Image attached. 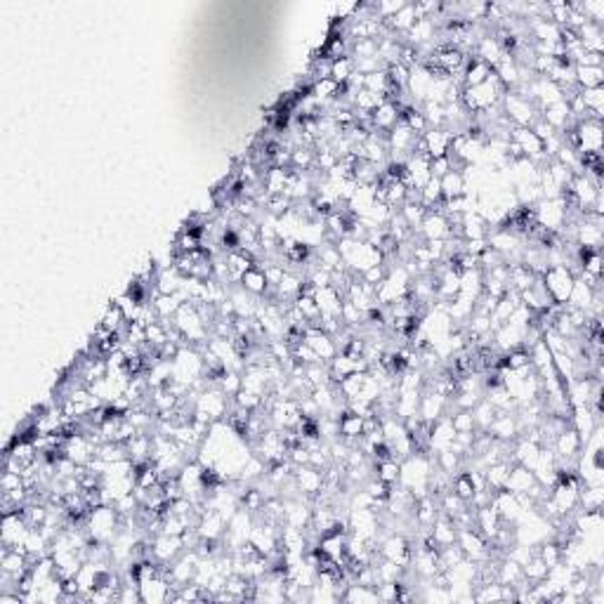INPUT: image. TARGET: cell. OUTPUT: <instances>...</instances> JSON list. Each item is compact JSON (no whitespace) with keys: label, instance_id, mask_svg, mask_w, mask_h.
<instances>
[{"label":"cell","instance_id":"1","mask_svg":"<svg viewBox=\"0 0 604 604\" xmlns=\"http://www.w3.org/2000/svg\"><path fill=\"white\" fill-rule=\"evenodd\" d=\"M500 109H503V114L510 119L514 128H532V123L541 116V109L532 99L514 90L505 92L503 102H500Z\"/></svg>","mask_w":604,"mask_h":604},{"label":"cell","instance_id":"2","mask_svg":"<svg viewBox=\"0 0 604 604\" xmlns=\"http://www.w3.org/2000/svg\"><path fill=\"white\" fill-rule=\"evenodd\" d=\"M541 279H543L545 291L550 293L552 302H555V305H566V300H569V296H571L573 281H576L571 271L559 264V267H548V269H545L541 274Z\"/></svg>","mask_w":604,"mask_h":604},{"label":"cell","instance_id":"3","mask_svg":"<svg viewBox=\"0 0 604 604\" xmlns=\"http://www.w3.org/2000/svg\"><path fill=\"white\" fill-rule=\"evenodd\" d=\"M455 543L460 545V550L465 552V557L473 559V562H477V564L484 562V559H489V541H486L477 529H460L458 541Z\"/></svg>","mask_w":604,"mask_h":604},{"label":"cell","instance_id":"4","mask_svg":"<svg viewBox=\"0 0 604 604\" xmlns=\"http://www.w3.org/2000/svg\"><path fill=\"white\" fill-rule=\"evenodd\" d=\"M305 343L316 352V357H319L323 364H330L338 355H340V352H338V345H335V338L323 333L321 328H307L305 330Z\"/></svg>","mask_w":604,"mask_h":604},{"label":"cell","instance_id":"5","mask_svg":"<svg viewBox=\"0 0 604 604\" xmlns=\"http://www.w3.org/2000/svg\"><path fill=\"white\" fill-rule=\"evenodd\" d=\"M380 557L406 566V564H411V557H414V548H411V543L404 539V536L392 534L380 543Z\"/></svg>","mask_w":604,"mask_h":604},{"label":"cell","instance_id":"6","mask_svg":"<svg viewBox=\"0 0 604 604\" xmlns=\"http://www.w3.org/2000/svg\"><path fill=\"white\" fill-rule=\"evenodd\" d=\"M418 232L423 234L425 241H446L448 237H451V222H448V217L444 215V212L430 210L425 215Z\"/></svg>","mask_w":604,"mask_h":604},{"label":"cell","instance_id":"7","mask_svg":"<svg viewBox=\"0 0 604 604\" xmlns=\"http://www.w3.org/2000/svg\"><path fill=\"white\" fill-rule=\"evenodd\" d=\"M293 477H296L298 491L305 493L307 498H316L323 491V473L321 470H316L312 465H302V468H296V475Z\"/></svg>","mask_w":604,"mask_h":604},{"label":"cell","instance_id":"8","mask_svg":"<svg viewBox=\"0 0 604 604\" xmlns=\"http://www.w3.org/2000/svg\"><path fill=\"white\" fill-rule=\"evenodd\" d=\"M451 139H453V135L448 130L432 128L423 135V149L430 158L448 156V151H451Z\"/></svg>","mask_w":604,"mask_h":604},{"label":"cell","instance_id":"9","mask_svg":"<svg viewBox=\"0 0 604 604\" xmlns=\"http://www.w3.org/2000/svg\"><path fill=\"white\" fill-rule=\"evenodd\" d=\"M371 119H373V130L387 132V135H389V132L397 128V123L401 121V112H399V107H397V104H392V102L385 99L371 114Z\"/></svg>","mask_w":604,"mask_h":604},{"label":"cell","instance_id":"10","mask_svg":"<svg viewBox=\"0 0 604 604\" xmlns=\"http://www.w3.org/2000/svg\"><path fill=\"white\" fill-rule=\"evenodd\" d=\"M534 484H536L534 470H529L524 465H519V463H514V465L510 468V475H507L505 491H510V493L517 496V493H527Z\"/></svg>","mask_w":604,"mask_h":604},{"label":"cell","instance_id":"11","mask_svg":"<svg viewBox=\"0 0 604 604\" xmlns=\"http://www.w3.org/2000/svg\"><path fill=\"white\" fill-rule=\"evenodd\" d=\"M489 432H491V437L498 441H514L519 434V423H517V418H514V414H498L496 421L491 423Z\"/></svg>","mask_w":604,"mask_h":604},{"label":"cell","instance_id":"12","mask_svg":"<svg viewBox=\"0 0 604 604\" xmlns=\"http://www.w3.org/2000/svg\"><path fill=\"white\" fill-rule=\"evenodd\" d=\"M314 300H316V305H319L321 314H326V316H340L345 296H340V293H338L333 286H328V288H316Z\"/></svg>","mask_w":604,"mask_h":604},{"label":"cell","instance_id":"13","mask_svg":"<svg viewBox=\"0 0 604 604\" xmlns=\"http://www.w3.org/2000/svg\"><path fill=\"white\" fill-rule=\"evenodd\" d=\"M182 302H184V298L180 296V293H175V296H161V293H156L151 300V307H153V312H156L158 321H168L178 314Z\"/></svg>","mask_w":604,"mask_h":604},{"label":"cell","instance_id":"14","mask_svg":"<svg viewBox=\"0 0 604 604\" xmlns=\"http://www.w3.org/2000/svg\"><path fill=\"white\" fill-rule=\"evenodd\" d=\"M239 286L246 293H250V296H255V298H262L264 296V291H267V276H264V269L262 267H250L246 274L241 276V281H239Z\"/></svg>","mask_w":604,"mask_h":604},{"label":"cell","instance_id":"15","mask_svg":"<svg viewBox=\"0 0 604 604\" xmlns=\"http://www.w3.org/2000/svg\"><path fill=\"white\" fill-rule=\"evenodd\" d=\"M510 463H493L484 470V477H486V489L491 493H498V491H505V484H507V475H510Z\"/></svg>","mask_w":604,"mask_h":604},{"label":"cell","instance_id":"16","mask_svg":"<svg viewBox=\"0 0 604 604\" xmlns=\"http://www.w3.org/2000/svg\"><path fill=\"white\" fill-rule=\"evenodd\" d=\"M465 173H458V171H451L441 178V196L444 201H451V198H458V196H465Z\"/></svg>","mask_w":604,"mask_h":604},{"label":"cell","instance_id":"17","mask_svg":"<svg viewBox=\"0 0 604 604\" xmlns=\"http://www.w3.org/2000/svg\"><path fill=\"white\" fill-rule=\"evenodd\" d=\"M573 76H576V85L581 90H590V87H602L604 69L602 66H576Z\"/></svg>","mask_w":604,"mask_h":604},{"label":"cell","instance_id":"18","mask_svg":"<svg viewBox=\"0 0 604 604\" xmlns=\"http://www.w3.org/2000/svg\"><path fill=\"white\" fill-rule=\"evenodd\" d=\"M602 500H604L602 486H583V484H581V491H578V510L595 512V510H600V507H602Z\"/></svg>","mask_w":604,"mask_h":604},{"label":"cell","instance_id":"19","mask_svg":"<svg viewBox=\"0 0 604 604\" xmlns=\"http://www.w3.org/2000/svg\"><path fill=\"white\" fill-rule=\"evenodd\" d=\"M548 571H550V566L545 564L543 559L536 555V552H534V557L529 559L524 566H522V576H524L532 586H539L541 581L548 578Z\"/></svg>","mask_w":604,"mask_h":604},{"label":"cell","instance_id":"20","mask_svg":"<svg viewBox=\"0 0 604 604\" xmlns=\"http://www.w3.org/2000/svg\"><path fill=\"white\" fill-rule=\"evenodd\" d=\"M375 465V477H378L380 482H385L389 486L399 484V475H401V463L397 460H382V463H373Z\"/></svg>","mask_w":604,"mask_h":604},{"label":"cell","instance_id":"21","mask_svg":"<svg viewBox=\"0 0 604 604\" xmlns=\"http://www.w3.org/2000/svg\"><path fill=\"white\" fill-rule=\"evenodd\" d=\"M473 416H475V425H477V430H489L491 423L496 421L498 411H496V406H493V404H491L489 399H482V401L477 404V406L473 409Z\"/></svg>","mask_w":604,"mask_h":604},{"label":"cell","instance_id":"22","mask_svg":"<svg viewBox=\"0 0 604 604\" xmlns=\"http://www.w3.org/2000/svg\"><path fill=\"white\" fill-rule=\"evenodd\" d=\"M382 102H385V97H382V95H375L371 90H359L355 95V109L362 114H373Z\"/></svg>","mask_w":604,"mask_h":604},{"label":"cell","instance_id":"23","mask_svg":"<svg viewBox=\"0 0 604 604\" xmlns=\"http://www.w3.org/2000/svg\"><path fill=\"white\" fill-rule=\"evenodd\" d=\"M352 73H355V62H352V57H343V60H335L333 66H330V78H333L338 85H345V83H347V80L352 78Z\"/></svg>","mask_w":604,"mask_h":604},{"label":"cell","instance_id":"24","mask_svg":"<svg viewBox=\"0 0 604 604\" xmlns=\"http://www.w3.org/2000/svg\"><path fill=\"white\" fill-rule=\"evenodd\" d=\"M581 99H583V104H586V112H590L595 116H602V107H604V90L602 87L581 90Z\"/></svg>","mask_w":604,"mask_h":604},{"label":"cell","instance_id":"25","mask_svg":"<svg viewBox=\"0 0 604 604\" xmlns=\"http://www.w3.org/2000/svg\"><path fill=\"white\" fill-rule=\"evenodd\" d=\"M448 418H451V425L455 432H477L473 411H451Z\"/></svg>","mask_w":604,"mask_h":604},{"label":"cell","instance_id":"26","mask_svg":"<svg viewBox=\"0 0 604 604\" xmlns=\"http://www.w3.org/2000/svg\"><path fill=\"white\" fill-rule=\"evenodd\" d=\"M536 555H539L548 566H555L562 562V548H559L555 541H543L541 548L536 550Z\"/></svg>","mask_w":604,"mask_h":604},{"label":"cell","instance_id":"27","mask_svg":"<svg viewBox=\"0 0 604 604\" xmlns=\"http://www.w3.org/2000/svg\"><path fill=\"white\" fill-rule=\"evenodd\" d=\"M217 387L222 389L227 397H237L239 389H241V373L239 371H227Z\"/></svg>","mask_w":604,"mask_h":604},{"label":"cell","instance_id":"28","mask_svg":"<svg viewBox=\"0 0 604 604\" xmlns=\"http://www.w3.org/2000/svg\"><path fill=\"white\" fill-rule=\"evenodd\" d=\"M446 173H451V158L448 156H439L430 161V178L441 180Z\"/></svg>","mask_w":604,"mask_h":604}]
</instances>
